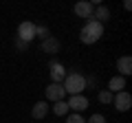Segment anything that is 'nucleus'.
<instances>
[{
  "label": "nucleus",
  "instance_id": "6ab92c4d",
  "mask_svg": "<svg viewBox=\"0 0 132 123\" xmlns=\"http://www.w3.org/2000/svg\"><path fill=\"white\" fill-rule=\"evenodd\" d=\"M86 123H106V117H104V114H93Z\"/></svg>",
  "mask_w": 132,
  "mask_h": 123
},
{
  "label": "nucleus",
  "instance_id": "9d476101",
  "mask_svg": "<svg viewBox=\"0 0 132 123\" xmlns=\"http://www.w3.org/2000/svg\"><path fill=\"white\" fill-rule=\"evenodd\" d=\"M93 20H97L99 24L108 22V20H110V9L106 5H97V7H95V11H93Z\"/></svg>",
  "mask_w": 132,
  "mask_h": 123
},
{
  "label": "nucleus",
  "instance_id": "4468645a",
  "mask_svg": "<svg viewBox=\"0 0 132 123\" xmlns=\"http://www.w3.org/2000/svg\"><path fill=\"white\" fill-rule=\"evenodd\" d=\"M53 112L57 114V117H64L66 112H68V106H66V101H55V106H53Z\"/></svg>",
  "mask_w": 132,
  "mask_h": 123
},
{
  "label": "nucleus",
  "instance_id": "2eb2a0df",
  "mask_svg": "<svg viewBox=\"0 0 132 123\" xmlns=\"http://www.w3.org/2000/svg\"><path fill=\"white\" fill-rule=\"evenodd\" d=\"M112 92H110V90L108 88H106V90H101V92H99V101H101V103H112Z\"/></svg>",
  "mask_w": 132,
  "mask_h": 123
},
{
  "label": "nucleus",
  "instance_id": "423d86ee",
  "mask_svg": "<svg viewBox=\"0 0 132 123\" xmlns=\"http://www.w3.org/2000/svg\"><path fill=\"white\" fill-rule=\"evenodd\" d=\"M64 97H66V90L62 84H48V88H46V99L48 101H62Z\"/></svg>",
  "mask_w": 132,
  "mask_h": 123
},
{
  "label": "nucleus",
  "instance_id": "a211bd4d",
  "mask_svg": "<svg viewBox=\"0 0 132 123\" xmlns=\"http://www.w3.org/2000/svg\"><path fill=\"white\" fill-rule=\"evenodd\" d=\"M66 123H86L81 114H71V117H66Z\"/></svg>",
  "mask_w": 132,
  "mask_h": 123
},
{
  "label": "nucleus",
  "instance_id": "f8f14e48",
  "mask_svg": "<svg viewBox=\"0 0 132 123\" xmlns=\"http://www.w3.org/2000/svg\"><path fill=\"white\" fill-rule=\"evenodd\" d=\"M126 88V77H121V75H114V77H110V81H108V90L110 92H121V90Z\"/></svg>",
  "mask_w": 132,
  "mask_h": 123
},
{
  "label": "nucleus",
  "instance_id": "aec40b11",
  "mask_svg": "<svg viewBox=\"0 0 132 123\" xmlns=\"http://www.w3.org/2000/svg\"><path fill=\"white\" fill-rule=\"evenodd\" d=\"M123 9H128V11L132 9V2H130V0H126V2H123Z\"/></svg>",
  "mask_w": 132,
  "mask_h": 123
},
{
  "label": "nucleus",
  "instance_id": "1a4fd4ad",
  "mask_svg": "<svg viewBox=\"0 0 132 123\" xmlns=\"http://www.w3.org/2000/svg\"><path fill=\"white\" fill-rule=\"evenodd\" d=\"M93 11H95V7H93V2H88V0H81V2H77L75 5V13L79 15V18H93Z\"/></svg>",
  "mask_w": 132,
  "mask_h": 123
},
{
  "label": "nucleus",
  "instance_id": "ddd939ff",
  "mask_svg": "<svg viewBox=\"0 0 132 123\" xmlns=\"http://www.w3.org/2000/svg\"><path fill=\"white\" fill-rule=\"evenodd\" d=\"M46 112H48V103L46 101H38V103L33 106V110H31V117L33 119H44Z\"/></svg>",
  "mask_w": 132,
  "mask_h": 123
},
{
  "label": "nucleus",
  "instance_id": "6e6552de",
  "mask_svg": "<svg viewBox=\"0 0 132 123\" xmlns=\"http://www.w3.org/2000/svg\"><path fill=\"white\" fill-rule=\"evenodd\" d=\"M66 106H68V108H73V110H75V114H77V112H81V110L88 108V99H86L84 95H73L71 99H68V103H66Z\"/></svg>",
  "mask_w": 132,
  "mask_h": 123
},
{
  "label": "nucleus",
  "instance_id": "9b49d317",
  "mask_svg": "<svg viewBox=\"0 0 132 123\" xmlns=\"http://www.w3.org/2000/svg\"><path fill=\"white\" fill-rule=\"evenodd\" d=\"M42 51L48 53V55H55V53H60V40L53 38V35H48V38L42 42Z\"/></svg>",
  "mask_w": 132,
  "mask_h": 123
},
{
  "label": "nucleus",
  "instance_id": "dca6fc26",
  "mask_svg": "<svg viewBox=\"0 0 132 123\" xmlns=\"http://www.w3.org/2000/svg\"><path fill=\"white\" fill-rule=\"evenodd\" d=\"M48 35H51V33H48V29H46V27H35V38H40V40L44 42Z\"/></svg>",
  "mask_w": 132,
  "mask_h": 123
},
{
  "label": "nucleus",
  "instance_id": "f03ea898",
  "mask_svg": "<svg viewBox=\"0 0 132 123\" xmlns=\"http://www.w3.org/2000/svg\"><path fill=\"white\" fill-rule=\"evenodd\" d=\"M64 90L68 92V95H81L86 90V77L84 75H79V73H68V75L64 77Z\"/></svg>",
  "mask_w": 132,
  "mask_h": 123
},
{
  "label": "nucleus",
  "instance_id": "0eeeda50",
  "mask_svg": "<svg viewBox=\"0 0 132 123\" xmlns=\"http://www.w3.org/2000/svg\"><path fill=\"white\" fill-rule=\"evenodd\" d=\"M117 71H119V75H121V77L132 75V57L130 55H123V57H119V59H117Z\"/></svg>",
  "mask_w": 132,
  "mask_h": 123
},
{
  "label": "nucleus",
  "instance_id": "7ed1b4c3",
  "mask_svg": "<svg viewBox=\"0 0 132 123\" xmlns=\"http://www.w3.org/2000/svg\"><path fill=\"white\" fill-rule=\"evenodd\" d=\"M112 106L119 110V112H128V110H130V106H132V97H130V92H126V90H121V92H114V97H112Z\"/></svg>",
  "mask_w": 132,
  "mask_h": 123
},
{
  "label": "nucleus",
  "instance_id": "39448f33",
  "mask_svg": "<svg viewBox=\"0 0 132 123\" xmlns=\"http://www.w3.org/2000/svg\"><path fill=\"white\" fill-rule=\"evenodd\" d=\"M35 27H38V24L29 22V20H27V22H22V24H20V27H18V35H15V38L24 40V42L29 44V42H31L33 38H35Z\"/></svg>",
  "mask_w": 132,
  "mask_h": 123
},
{
  "label": "nucleus",
  "instance_id": "f3484780",
  "mask_svg": "<svg viewBox=\"0 0 132 123\" xmlns=\"http://www.w3.org/2000/svg\"><path fill=\"white\" fill-rule=\"evenodd\" d=\"M13 46L18 48L20 53H24V51H27V48H29V44L24 42V40H20V38H13Z\"/></svg>",
  "mask_w": 132,
  "mask_h": 123
},
{
  "label": "nucleus",
  "instance_id": "20e7f679",
  "mask_svg": "<svg viewBox=\"0 0 132 123\" xmlns=\"http://www.w3.org/2000/svg\"><path fill=\"white\" fill-rule=\"evenodd\" d=\"M48 73H51V84H62L64 81V77H66V68L62 66L57 59H51L48 61Z\"/></svg>",
  "mask_w": 132,
  "mask_h": 123
},
{
  "label": "nucleus",
  "instance_id": "f257e3e1",
  "mask_svg": "<svg viewBox=\"0 0 132 123\" xmlns=\"http://www.w3.org/2000/svg\"><path fill=\"white\" fill-rule=\"evenodd\" d=\"M101 35H104V24H99L97 20H86L84 29H81V33H79V40L84 44H95L101 40Z\"/></svg>",
  "mask_w": 132,
  "mask_h": 123
}]
</instances>
